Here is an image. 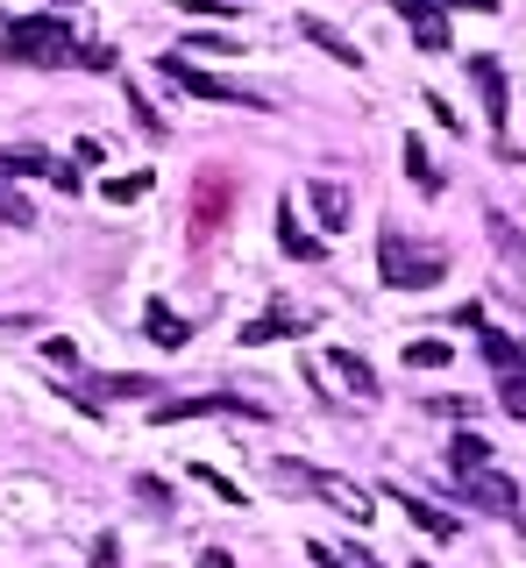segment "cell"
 <instances>
[{
    "instance_id": "obj_1",
    "label": "cell",
    "mask_w": 526,
    "mask_h": 568,
    "mask_svg": "<svg viewBox=\"0 0 526 568\" xmlns=\"http://www.w3.org/2000/svg\"><path fill=\"white\" fill-rule=\"evenodd\" d=\"M0 58L29 71H64L79 64V36L58 14H14V22H0Z\"/></svg>"
},
{
    "instance_id": "obj_2",
    "label": "cell",
    "mask_w": 526,
    "mask_h": 568,
    "mask_svg": "<svg viewBox=\"0 0 526 568\" xmlns=\"http://www.w3.org/2000/svg\"><path fill=\"white\" fill-rule=\"evenodd\" d=\"M377 277L392 284V292H427V284L448 277V248L442 242H413L406 227H384L377 235Z\"/></svg>"
},
{
    "instance_id": "obj_3",
    "label": "cell",
    "mask_w": 526,
    "mask_h": 568,
    "mask_svg": "<svg viewBox=\"0 0 526 568\" xmlns=\"http://www.w3.org/2000/svg\"><path fill=\"white\" fill-rule=\"evenodd\" d=\"M271 476H277V484H300V490H313V497H327V505H335V511H348V519H356V526H371V490H356V484H348V476H327V469H306V462H285V455H277L271 462Z\"/></svg>"
},
{
    "instance_id": "obj_4",
    "label": "cell",
    "mask_w": 526,
    "mask_h": 568,
    "mask_svg": "<svg viewBox=\"0 0 526 568\" xmlns=\"http://www.w3.org/2000/svg\"><path fill=\"white\" fill-rule=\"evenodd\" d=\"M484 342V363H490V377H498V405L526 426V348L513 342V334H498V327H484L477 334Z\"/></svg>"
},
{
    "instance_id": "obj_5",
    "label": "cell",
    "mask_w": 526,
    "mask_h": 568,
    "mask_svg": "<svg viewBox=\"0 0 526 568\" xmlns=\"http://www.w3.org/2000/svg\"><path fill=\"white\" fill-rule=\"evenodd\" d=\"M214 413H242V419H263V405H256V398H242V390H200V398H156V405H150V426L214 419Z\"/></svg>"
},
{
    "instance_id": "obj_6",
    "label": "cell",
    "mask_w": 526,
    "mask_h": 568,
    "mask_svg": "<svg viewBox=\"0 0 526 568\" xmlns=\"http://www.w3.org/2000/svg\"><path fill=\"white\" fill-rule=\"evenodd\" d=\"M179 93H192V100H227V106H250V114H263V93H250V85H227V79H214V71H200V64H185V58H164L156 64Z\"/></svg>"
},
{
    "instance_id": "obj_7",
    "label": "cell",
    "mask_w": 526,
    "mask_h": 568,
    "mask_svg": "<svg viewBox=\"0 0 526 568\" xmlns=\"http://www.w3.org/2000/svg\"><path fill=\"white\" fill-rule=\"evenodd\" d=\"M455 497L477 505V511H490V519H519V484H513V476H498V469L455 476Z\"/></svg>"
},
{
    "instance_id": "obj_8",
    "label": "cell",
    "mask_w": 526,
    "mask_h": 568,
    "mask_svg": "<svg viewBox=\"0 0 526 568\" xmlns=\"http://www.w3.org/2000/svg\"><path fill=\"white\" fill-rule=\"evenodd\" d=\"M392 14L413 29V43L427 50V58H442V50H455V43H448V14H442V0H392Z\"/></svg>"
},
{
    "instance_id": "obj_9",
    "label": "cell",
    "mask_w": 526,
    "mask_h": 568,
    "mask_svg": "<svg viewBox=\"0 0 526 568\" xmlns=\"http://www.w3.org/2000/svg\"><path fill=\"white\" fill-rule=\"evenodd\" d=\"M469 79H477V93H484V121H490V135H498V150L513 156V142H505V71H498V58H469Z\"/></svg>"
},
{
    "instance_id": "obj_10",
    "label": "cell",
    "mask_w": 526,
    "mask_h": 568,
    "mask_svg": "<svg viewBox=\"0 0 526 568\" xmlns=\"http://www.w3.org/2000/svg\"><path fill=\"white\" fill-rule=\"evenodd\" d=\"M277 248H285L292 263H321V256H327V242L313 235V227H306V221H300V213H292L285 200H277Z\"/></svg>"
},
{
    "instance_id": "obj_11",
    "label": "cell",
    "mask_w": 526,
    "mask_h": 568,
    "mask_svg": "<svg viewBox=\"0 0 526 568\" xmlns=\"http://www.w3.org/2000/svg\"><path fill=\"white\" fill-rule=\"evenodd\" d=\"M306 200H313V213H321L327 235H342V227H348V185H335V178H313Z\"/></svg>"
},
{
    "instance_id": "obj_12",
    "label": "cell",
    "mask_w": 526,
    "mask_h": 568,
    "mask_svg": "<svg viewBox=\"0 0 526 568\" xmlns=\"http://www.w3.org/2000/svg\"><path fill=\"white\" fill-rule=\"evenodd\" d=\"M300 36H306V43H321V50H327V58H335L342 71H363V50H356V43H348V36H342V29H327V22H321V14H306V22H300Z\"/></svg>"
},
{
    "instance_id": "obj_13",
    "label": "cell",
    "mask_w": 526,
    "mask_h": 568,
    "mask_svg": "<svg viewBox=\"0 0 526 568\" xmlns=\"http://www.w3.org/2000/svg\"><path fill=\"white\" fill-rule=\"evenodd\" d=\"M58 156L50 150H0V185H8V178H50V185H58Z\"/></svg>"
},
{
    "instance_id": "obj_14",
    "label": "cell",
    "mask_w": 526,
    "mask_h": 568,
    "mask_svg": "<svg viewBox=\"0 0 526 568\" xmlns=\"http://www.w3.org/2000/svg\"><path fill=\"white\" fill-rule=\"evenodd\" d=\"M392 497H398V511H406V519L427 532V540H455V519H448L442 505H427V497H406V490H392Z\"/></svg>"
},
{
    "instance_id": "obj_15",
    "label": "cell",
    "mask_w": 526,
    "mask_h": 568,
    "mask_svg": "<svg viewBox=\"0 0 526 568\" xmlns=\"http://www.w3.org/2000/svg\"><path fill=\"white\" fill-rule=\"evenodd\" d=\"M477 469H490V440L484 434H455L448 440V476H477Z\"/></svg>"
},
{
    "instance_id": "obj_16",
    "label": "cell",
    "mask_w": 526,
    "mask_h": 568,
    "mask_svg": "<svg viewBox=\"0 0 526 568\" xmlns=\"http://www.w3.org/2000/svg\"><path fill=\"white\" fill-rule=\"evenodd\" d=\"M335 377L348 384V398H377V369L363 363L356 348H335Z\"/></svg>"
},
{
    "instance_id": "obj_17",
    "label": "cell",
    "mask_w": 526,
    "mask_h": 568,
    "mask_svg": "<svg viewBox=\"0 0 526 568\" xmlns=\"http://www.w3.org/2000/svg\"><path fill=\"white\" fill-rule=\"evenodd\" d=\"M143 334H150L156 348H185V334H192V327H185V320L171 313V306H150V313H143Z\"/></svg>"
},
{
    "instance_id": "obj_18",
    "label": "cell",
    "mask_w": 526,
    "mask_h": 568,
    "mask_svg": "<svg viewBox=\"0 0 526 568\" xmlns=\"http://www.w3.org/2000/svg\"><path fill=\"white\" fill-rule=\"evenodd\" d=\"M406 178L419 192H442V171L427 164V142H419V135H406Z\"/></svg>"
},
{
    "instance_id": "obj_19",
    "label": "cell",
    "mask_w": 526,
    "mask_h": 568,
    "mask_svg": "<svg viewBox=\"0 0 526 568\" xmlns=\"http://www.w3.org/2000/svg\"><path fill=\"white\" fill-rule=\"evenodd\" d=\"M277 334H292V313H263V320H250L235 342H242V348H263V342H277Z\"/></svg>"
},
{
    "instance_id": "obj_20",
    "label": "cell",
    "mask_w": 526,
    "mask_h": 568,
    "mask_svg": "<svg viewBox=\"0 0 526 568\" xmlns=\"http://www.w3.org/2000/svg\"><path fill=\"white\" fill-rule=\"evenodd\" d=\"M85 390H108V398H150L156 377H93ZM150 405H156V398H150Z\"/></svg>"
},
{
    "instance_id": "obj_21",
    "label": "cell",
    "mask_w": 526,
    "mask_h": 568,
    "mask_svg": "<svg viewBox=\"0 0 526 568\" xmlns=\"http://www.w3.org/2000/svg\"><path fill=\"white\" fill-rule=\"evenodd\" d=\"M484 221H490V242H498V248H505L513 263H526V242H519V227L505 221V213H484Z\"/></svg>"
},
{
    "instance_id": "obj_22",
    "label": "cell",
    "mask_w": 526,
    "mask_h": 568,
    "mask_svg": "<svg viewBox=\"0 0 526 568\" xmlns=\"http://www.w3.org/2000/svg\"><path fill=\"white\" fill-rule=\"evenodd\" d=\"M448 355H455L448 342H413V348H406V363H413V369H442Z\"/></svg>"
},
{
    "instance_id": "obj_23",
    "label": "cell",
    "mask_w": 526,
    "mask_h": 568,
    "mask_svg": "<svg viewBox=\"0 0 526 568\" xmlns=\"http://www.w3.org/2000/svg\"><path fill=\"white\" fill-rule=\"evenodd\" d=\"M143 192H150V171H129V178H108V200H121V206H129V200H143Z\"/></svg>"
},
{
    "instance_id": "obj_24",
    "label": "cell",
    "mask_w": 526,
    "mask_h": 568,
    "mask_svg": "<svg viewBox=\"0 0 526 568\" xmlns=\"http://www.w3.org/2000/svg\"><path fill=\"white\" fill-rule=\"evenodd\" d=\"M135 497L156 505V511H171V484H164V476H135Z\"/></svg>"
},
{
    "instance_id": "obj_25",
    "label": "cell",
    "mask_w": 526,
    "mask_h": 568,
    "mask_svg": "<svg viewBox=\"0 0 526 568\" xmlns=\"http://www.w3.org/2000/svg\"><path fill=\"white\" fill-rule=\"evenodd\" d=\"M192 476H200V484H206V490H214V497H221V505H242V490H235V484H227V476H221V469H206V462H200V469H192Z\"/></svg>"
},
{
    "instance_id": "obj_26",
    "label": "cell",
    "mask_w": 526,
    "mask_h": 568,
    "mask_svg": "<svg viewBox=\"0 0 526 568\" xmlns=\"http://www.w3.org/2000/svg\"><path fill=\"white\" fill-rule=\"evenodd\" d=\"M179 50H192V58H227V50H235V43H227V36H185Z\"/></svg>"
},
{
    "instance_id": "obj_27",
    "label": "cell",
    "mask_w": 526,
    "mask_h": 568,
    "mask_svg": "<svg viewBox=\"0 0 526 568\" xmlns=\"http://www.w3.org/2000/svg\"><path fill=\"white\" fill-rule=\"evenodd\" d=\"M0 221H8V227H29V221H37V213H29V200H14V192L0 185Z\"/></svg>"
},
{
    "instance_id": "obj_28",
    "label": "cell",
    "mask_w": 526,
    "mask_h": 568,
    "mask_svg": "<svg viewBox=\"0 0 526 568\" xmlns=\"http://www.w3.org/2000/svg\"><path fill=\"white\" fill-rule=\"evenodd\" d=\"M79 64L85 71H114V50L108 43H79Z\"/></svg>"
},
{
    "instance_id": "obj_29",
    "label": "cell",
    "mask_w": 526,
    "mask_h": 568,
    "mask_svg": "<svg viewBox=\"0 0 526 568\" xmlns=\"http://www.w3.org/2000/svg\"><path fill=\"white\" fill-rule=\"evenodd\" d=\"M93 568H121V540H114V532H100V540H93Z\"/></svg>"
},
{
    "instance_id": "obj_30",
    "label": "cell",
    "mask_w": 526,
    "mask_h": 568,
    "mask_svg": "<svg viewBox=\"0 0 526 568\" xmlns=\"http://www.w3.org/2000/svg\"><path fill=\"white\" fill-rule=\"evenodd\" d=\"M185 14H235V0H179Z\"/></svg>"
},
{
    "instance_id": "obj_31",
    "label": "cell",
    "mask_w": 526,
    "mask_h": 568,
    "mask_svg": "<svg viewBox=\"0 0 526 568\" xmlns=\"http://www.w3.org/2000/svg\"><path fill=\"white\" fill-rule=\"evenodd\" d=\"M43 363H64V369H72V363H79V348H72V342H43Z\"/></svg>"
},
{
    "instance_id": "obj_32",
    "label": "cell",
    "mask_w": 526,
    "mask_h": 568,
    "mask_svg": "<svg viewBox=\"0 0 526 568\" xmlns=\"http://www.w3.org/2000/svg\"><path fill=\"white\" fill-rule=\"evenodd\" d=\"M448 8H469V14H498L505 0H442V14H448Z\"/></svg>"
},
{
    "instance_id": "obj_33",
    "label": "cell",
    "mask_w": 526,
    "mask_h": 568,
    "mask_svg": "<svg viewBox=\"0 0 526 568\" xmlns=\"http://www.w3.org/2000/svg\"><path fill=\"white\" fill-rule=\"evenodd\" d=\"M200 568H235V561H227L221 547H206V555H200Z\"/></svg>"
},
{
    "instance_id": "obj_34",
    "label": "cell",
    "mask_w": 526,
    "mask_h": 568,
    "mask_svg": "<svg viewBox=\"0 0 526 568\" xmlns=\"http://www.w3.org/2000/svg\"><path fill=\"white\" fill-rule=\"evenodd\" d=\"M348 561H356V568H384V561H371V547H348Z\"/></svg>"
},
{
    "instance_id": "obj_35",
    "label": "cell",
    "mask_w": 526,
    "mask_h": 568,
    "mask_svg": "<svg viewBox=\"0 0 526 568\" xmlns=\"http://www.w3.org/2000/svg\"><path fill=\"white\" fill-rule=\"evenodd\" d=\"M413 568H427V561H413Z\"/></svg>"
}]
</instances>
